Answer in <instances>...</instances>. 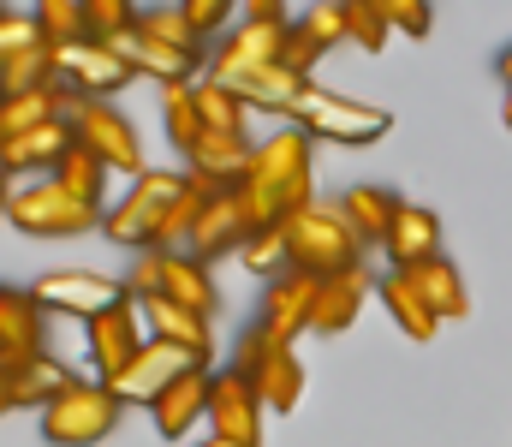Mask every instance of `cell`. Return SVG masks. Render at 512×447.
Wrapping results in <instances>:
<instances>
[{"mask_svg": "<svg viewBox=\"0 0 512 447\" xmlns=\"http://www.w3.org/2000/svg\"><path fill=\"white\" fill-rule=\"evenodd\" d=\"M310 149H316V138H310V132H298V126H286V132H274L268 144H256L251 173H245V185H239V191H245V203H251L256 233L286 227L298 209H310V203H316V197H310V185H316Z\"/></svg>", "mask_w": 512, "mask_h": 447, "instance_id": "1", "label": "cell"}, {"mask_svg": "<svg viewBox=\"0 0 512 447\" xmlns=\"http://www.w3.org/2000/svg\"><path fill=\"white\" fill-rule=\"evenodd\" d=\"M191 191V173H161V167H149L143 179H131V191L108 209V221H102V233L120 245V251H161V233H167V215H173V203Z\"/></svg>", "mask_w": 512, "mask_h": 447, "instance_id": "2", "label": "cell"}, {"mask_svg": "<svg viewBox=\"0 0 512 447\" xmlns=\"http://www.w3.org/2000/svg\"><path fill=\"white\" fill-rule=\"evenodd\" d=\"M280 233H286L292 269H304V275H316V281H334V275H346V269H364V239L346 227L340 209L310 203V209H298Z\"/></svg>", "mask_w": 512, "mask_h": 447, "instance_id": "3", "label": "cell"}, {"mask_svg": "<svg viewBox=\"0 0 512 447\" xmlns=\"http://www.w3.org/2000/svg\"><path fill=\"white\" fill-rule=\"evenodd\" d=\"M286 126H298V132H310V138H322V144L364 149V144H382L387 132H393V114L376 108V102H352V96H334V90L310 84Z\"/></svg>", "mask_w": 512, "mask_h": 447, "instance_id": "4", "label": "cell"}, {"mask_svg": "<svg viewBox=\"0 0 512 447\" xmlns=\"http://www.w3.org/2000/svg\"><path fill=\"white\" fill-rule=\"evenodd\" d=\"M6 221L30 239H78V233H96L108 215L84 209L60 179H30V185L6 191Z\"/></svg>", "mask_w": 512, "mask_h": 447, "instance_id": "5", "label": "cell"}, {"mask_svg": "<svg viewBox=\"0 0 512 447\" xmlns=\"http://www.w3.org/2000/svg\"><path fill=\"white\" fill-rule=\"evenodd\" d=\"M120 394L108 388V382H72L48 412H42V442L54 447H96L114 436V424H120Z\"/></svg>", "mask_w": 512, "mask_h": 447, "instance_id": "6", "label": "cell"}, {"mask_svg": "<svg viewBox=\"0 0 512 447\" xmlns=\"http://www.w3.org/2000/svg\"><path fill=\"white\" fill-rule=\"evenodd\" d=\"M66 120H72L78 144L108 161V173H126V179H143V173H149V167H143V144H137V126H131L114 102H84V96H78Z\"/></svg>", "mask_w": 512, "mask_h": 447, "instance_id": "7", "label": "cell"}, {"mask_svg": "<svg viewBox=\"0 0 512 447\" xmlns=\"http://www.w3.org/2000/svg\"><path fill=\"white\" fill-rule=\"evenodd\" d=\"M30 298L48 310V316H78V322H96L102 310L126 304V281L114 275H96V269H54L42 281H30Z\"/></svg>", "mask_w": 512, "mask_h": 447, "instance_id": "8", "label": "cell"}, {"mask_svg": "<svg viewBox=\"0 0 512 447\" xmlns=\"http://www.w3.org/2000/svg\"><path fill=\"white\" fill-rule=\"evenodd\" d=\"M286 36H292V18H239V24L209 48V78H239V72L280 66Z\"/></svg>", "mask_w": 512, "mask_h": 447, "instance_id": "9", "label": "cell"}, {"mask_svg": "<svg viewBox=\"0 0 512 447\" xmlns=\"http://www.w3.org/2000/svg\"><path fill=\"white\" fill-rule=\"evenodd\" d=\"M84 334H90V364H96V382H120L131 364H137V352L149 346L143 304H137V298H126V304L102 310L96 322H84Z\"/></svg>", "mask_w": 512, "mask_h": 447, "instance_id": "10", "label": "cell"}, {"mask_svg": "<svg viewBox=\"0 0 512 447\" xmlns=\"http://www.w3.org/2000/svg\"><path fill=\"white\" fill-rule=\"evenodd\" d=\"M316 298H322V281L304 275V269H292V275H280V281L262 287V316H256V328H262L274 346H292L298 334L316 328Z\"/></svg>", "mask_w": 512, "mask_h": 447, "instance_id": "11", "label": "cell"}, {"mask_svg": "<svg viewBox=\"0 0 512 447\" xmlns=\"http://www.w3.org/2000/svg\"><path fill=\"white\" fill-rule=\"evenodd\" d=\"M191 370H209L197 352H185V346H167V340H149L143 352H137V364H131L120 382H108L114 394H120V406H155L179 376H191Z\"/></svg>", "mask_w": 512, "mask_h": 447, "instance_id": "12", "label": "cell"}, {"mask_svg": "<svg viewBox=\"0 0 512 447\" xmlns=\"http://www.w3.org/2000/svg\"><path fill=\"white\" fill-rule=\"evenodd\" d=\"M262 394H256L251 376H239L233 364L215 370V388H209V424H215V442H239L256 447L262 442Z\"/></svg>", "mask_w": 512, "mask_h": 447, "instance_id": "13", "label": "cell"}, {"mask_svg": "<svg viewBox=\"0 0 512 447\" xmlns=\"http://www.w3.org/2000/svg\"><path fill=\"white\" fill-rule=\"evenodd\" d=\"M137 78V66L120 60L108 42H78V48H60V84L84 102H114Z\"/></svg>", "mask_w": 512, "mask_h": 447, "instance_id": "14", "label": "cell"}, {"mask_svg": "<svg viewBox=\"0 0 512 447\" xmlns=\"http://www.w3.org/2000/svg\"><path fill=\"white\" fill-rule=\"evenodd\" d=\"M251 239H256V221H251V203H245V191H215L185 251H191L197 263H209V257H227V251L239 257Z\"/></svg>", "mask_w": 512, "mask_h": 447, "instance_id": "15", "label": "cell"}, {"mask_svg": "<svg viewBox=\"0 0 512 447\" xmlns=\"http://www.w3.org/2000/svg\"><path fill=\"white\" fill-rule=\"evenodd\" d=\"M42 304L30 298V287H0V376L36 364L48 346H42Z\"/></svg>", "mask_w": 512, "mask_h": 447, "instance_id": "16", "label": "cell"}, {"mask_svg": "<svg viewBox=\"0 0 512 447\" xmlns=\"http://www.w3.org/2000/svg\"><path fill=\"white\" fill-rule=\"evenodd\" d=\"M72 149H78L72 120H54V126H36V132H24V138H6V144H0V167H6V179H18V173L54 179Z\"/></svg>", "mask_w": 512, "mask_h": 447, "instance_id": "17", "label": "cell"}, {"mask_svg": "<svg viewBox=\"0 0 512 447\" xmlns=\"http://www.w3.org/2000/svg\"><path fill=\"white\" fill-rule=\"evenodd\" d=\"M251 155H256L251 138H221V132H209L203 144L185 155V161H191L185 173H191L209 197H215V191H239V185H245V173H251Z\"/></svg>", "mask_w": 512, "mask_h": 447, "instance_id": "18", "label": "cell"}, {"mask_svg": "<svg viewBox=\"0 0 512 447\" xmlns=\"http://www.w3.org/2000/svg\"><path fill=\"white\" fill-rule=\"evenodd\" d=\"M209 388H215V370H191V376H179V382L149 406L155 430H161L167 442H185L197 424H209Z\"/></svg>", "mask_w": 512, "mask_h": 447, "instance_id": "19", "label": "cell"}, {"mask_svg": "<svg viewBox=\"0 0 512 447\" xmlns=\"http://www.w3.org/2000/svg\"><path fill=\"white\" fill-rule=\"evenodd\" d=\"M78 376L54 358V352H42L36 364H24V370H12V376H0V406L6 412H24V406H36V412H48L66 388H72Z\"/></svg>", "mask_w": 512, "mask_h": 447, "instance_id": "20", "label": "cell"}, {"mask_svg": "<svg viewBox=\"0 0 512 447\" xmlns=\"http://www.w3.org/2000/svg\"><path fill=\"white\" fill-rule=\"evenodd\" d=\"M382 251L393 257V269H423V263H435V257H441V215L423 209V203H405Z\"/></svg>", "mask_w": 512, "mask_h": 447, "instance_id": "21", "label": "cell"}, {"mask_svg": "<svg viewBox=\"0 0 512 447\" xmlns=\"http://www.w3.org/2000/svg\"><path fill=\"white\" fill-rule=\"evenodd\" d=\"M143 322H149V340L185 346V352H197L203 364H215V328H209V316H197V310H185V304L155 298V304H143Z\"/></svg>", "mask_w": 512, "mask_h": 447, "instance_id": "22", "label": "cell"}, {"mask_svg": "<svg viewBox=\"0 0 512 447\" xmlns=\"http://www.w3.org/2000/svg\"><path fill=\"white\" fill-rule=\"evenodd\" d=\"M72 90L66 84H48V90H24V96H6L0 102V144L6 138H24V132H36V126H54V120H66L72 114Z\"/></svg>", "mask_w": 512, "mask_h": 447, "instance_id": "23", "label": "cell"}, {"mask_svg": "<svg viewBox=\"0 0 512 447\" xmlns=\"http://www.w3.org/2000/svg\"><path fill=\"white\" fill-rule=\"evenodd\" d=\"M382 281H370V269H346L334 281H322V298H316V328L310 334H346L364 310V298L376 293Z\"/></svg>", "mask_w": 512, "mask_h": 447, "instance_id": "24", "label": "cell"}, {"mask_svg": "<svg viewBox=\"0 0 512 447\" xmlns=\"http://www.w3.org/2000/svg\"><path fill=\"white\" fill-rule=\"evenodd\" d=\"M399 209H405V197H393L387 185H352V191L340 197V215H346V227H352L364 245H387Z\"/></svg>", "mask_w": 512, "mask_h": 447, "instance_id": "25", "label": "cell"}, {"mask_svg": "<svg viewBox=\"0 0 512 447\" xmlns=\"http://www.w3.org/2000/svg\"><path fill=\"white\" fill-rule=\"evenodd\" d=\"M161 298L167 304H185V310H197V316H215V275H209V263H197L191 251H167V269H161Z\"/></svg>", "mask_w": 512, "mask_h": 447, "instance_id": "26", "label": "cell"}, {"mask_svg": "<svg viewBox=\"0 0 512 447\" xmlns=\"http://www.w3.org/2000/svg\"><path fill=\"white\" fill-rule=\"evenodd\" d=\"M376 298L387 304V316H393V322L405 328V340H417V346H429V340H435L441 316L429 310V298L411 287V275H405V269H387L382 287H376Z\"/></svg>", "mask_w": 512, "mask_h": 447, "instance_id": "27", "label": "cell"}, {"mask_svg": "<svg viewBox=\"0 0 512 447\" xmlns=\"http://www.w3.org/2000/svg\"><path fill=\"white\" fill-rule=\"evenodd\" d=\"M251 382H256V394H262L268 412H298V400H304V364H298L292 346H274L268 364L256 370Z\"/></svg>", "mask_w": 512, "mask_h": 447, "instance_id": "28", "label": "cell"}, {"mask_svg": "<svg viewBox=\"0 0 512 447\" xmlns=\"http://www.w3.org/2000/svg\"><path fill=\"white\" fill-rule=\"evenodd\" d=\"M411 275V287L429 298V310L441 316V322H459V316H471V298H465V275L447 263V257H435V263H423V269H405Z\"/></svg>", "mask_w": 512, "mask_h": 447, "instance_id": "29", "label": "cell"}, {"mask_svg": "<svg viewBox=\"0 0 512 447\" xmlns=\"http://www.w3.org/2000/svg\"><path fill=\"white\" fill-rule=\"evenodd\" d=\"M54 179H60L84 209H96V215H108V209H114V203H108V161H102V155H90L84 144L60 161V173H54Z\"/></svg>", "mask_w": 512, "mask_h": 447, "instance_id": "30", "label": "cell"}, {"mask_svg": "<svg viewBox=\"0 0 512 447\" xmlns=\"http://www.w3.org/2000/svg\"><path fill=\"white\" fill-rule=\"evenodd\" d=\"M161 120H167V138H173L179 155H191V149L209 138L203 108H197V84H185V90H161Z\"/></svg>", "mask_w": 512, "mask_h": 447, "instance_id": "31", "label": "cell"}, {"mask_svg": "<svg viewBox=\"0 0 512 447\" xmlns=\"http://www.w3.org/2000/svg\"><path fill=\"white\" fill-rule=\"evenodd\" d=\"M36 24H42V42L60 54V48H78L90 42V18H84V0H36L30 6Z\"/></svg>", "mask_w": 512, "mask_h": 447, "instance_id": "32", "label": "cell"}, {"mask_svg": "<svg viewBox=\"0 0 512 447\" xmlns=\"http://www.w3.org/2000/svg\"><path fill=\"white\" fill-rule=\"evenodd\" d=\"M197 108H203V126L221 132V138H245V126H251V108H245L227 84H215V78L197 84Z\"/></svg>", "mask_w": 512, "mask_h": 447, "instance_id": "33", "label": "cell"}, {"mask_svg": "<svg viewBox=\"0 0 512 447\" xmlns=\"http://www.w3.org/2000/svg\"><path fill=\"white\" fill-rule=\"evenodd\" d=\"M137 30H143L149 42H161V48H179V54H209V48L197 42V30L185 24V12H179V6H149V12L137 18Z\"/></svg>", "mask_w": 512, "mask_h": 447, "instance_id": "34", "label": "cell"}, {"mask_svg": "<svg viewBox=\"0 0 512 447\" xmlns=\"http://www.w3.org/2000/svg\"><path fill=\"white\" fill-rule=\"evenodd\" d=\"M239 263H245V275H256L262 287H268V281H280V275H292V251H286V233H280V227L256 233L251 245L239 251Z\"/></svg>", "mask_w": 512, "mask_h": 447, "instance_id": "35", "label": "cell"}, {"mask_svg": "<svg viewBox=\"0 0 512 447\" xmlns=\"http://www.w3.org/2000/svg\"><path fill=\"white\" fill-rule=\"evenodd\" d=\"M387 18H382V0H346V42H358L364 54H382L387 48Z\"/></svg>", "mask_w": 512, "mask_h": 447, "instance_id": "36", "label": "cell"}, {"mask_svg": "<svg viewBox=\"0 0 512 447\" xmlns=\"http://www.w3.org/2000/svg\"><path fill=\"white\" fill-rule=\"evenodd\" d=\"M84 18H90V42H120L126 30H137V6L131 0H84Z\"/></svg>", "mask_w": 512, "mask_h": 447, "instance_id": "37", "label": "cell"}, {"mask_svg": "<svg viewBox=\"0 0 512 447\" xmlns=\"http://www.w3.org/2000/svg\"><path fill=\"white\" fill-rule=\"evenodd\" d=\"M179 12H185V24L197 30V42L209 48V42H221L227 30H233V0H179Z\"/></svg>", "mask_w": 512, "mask_h": 447, "instance_id": "38", "label": "cell"}, {"mask_svg": "<svg viewBox=\"0 0 512 447\" xmlns=\"http://www.w3.org/2000/svg\"><path fill=\"white\" fill-rule=\"evenodd\" d=\"M30 48H48V42H42V24H36V12L0 6V60H12V54H30Z\"/></svg>", "mask_w": 512, "mask_h": 447, "instance_id": "39", "label": "cell"}, {"mask_svg": "<svg viewBox=\"0 0 512 447\" xmlns=\"http://www.w3.org/2000/svg\"><path fill=\"white\" fill-rule=\"evenodd\" d=\"M298 30L328 54L334 42H346V0H328V6H310L304 18H298Z\"/></svg>", "mask_w": 512, "mask_h": 447, "instance_id": "40", "label": "cell"}, {"mask_svg": "<svg viewBox=\"0 0 512 447\" xmlns=\"http://www.w3.org/2000/svg\"><path fill=\"white\" fill-rule=\"evenodd\" d=\"M382 18H387V30L429 36V24H435V6H429V0H382Z\"/></svg>", "mask_w": 512, "mask_h": 447, "instance_id": "41", "label": "cell"}, {"mask_svg": "<svg viewBox=\"0 0 512 447\" xmlns=\"http://www.w3.org/2000/svg\"><path fill=\"white\" fill-rule=\"evenodd\" d=\"M239 12L245 18H292V6H280V0H245Z\"/></svg>", "mask_w": 512, "mask_h": 447, "instance_id": "42", "label": "cell"}, {"mask_svg": "<svg viewBox=\"0 0 512 447\" xmlns=\"http://www.w3.org/2000/svg\"><path fill=\"white\" fill-rule=\"evenodd\" d=\"M501 84H507V90H512V48H507V54H501Z\"/></svg>", "mask_w": 512, "mask_h": 447, "instance_id": "43", "label": "cell"}, {"mask_svg": "<svg viewBox=\"0 0 512 447\" xmlns=\"http://www.w3.org/2000/svg\"><path fill=\"white\" fill-rule=\"evenodd\" d=\"M501 120H507V132H512V90H507V108H501Z\"/></svg>", "mask_w": 512, "mask_h": 447, "instance_id": "44", "label": "cell"}, {"mask_svg": "<svg viewBox=\"0 0 512 447\" xmlns=\"http://www.w3.org/2000/svg\"><path fill=\"white\" fill-rule=\"evenodd\" d=\"M203 447H239V442H203Z\"/></svg>", "mask_w": 512, "mask_h": 447, "instance_id": "45", "label": "cell"}]
</instances>
